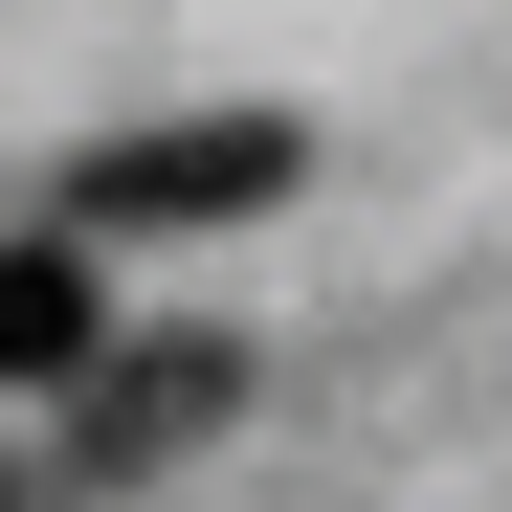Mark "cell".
<instances>
[{
    "label": "cell",
    "instance_id": "2",
    "mask_svg": "<svg viewBox=\"0 0 512 512\" xmlns=\"http://www.w3.org/2000/svg\"><path fill=\"white\" fill-rule=\"evenodd\" d=\"M223 423V334H156V357H90V468H179Z\"/></svg>",
    "mask_w": 512,
    "mask_h": 512
},
{
    "label": "cell",
    "instance_id": "3",
    "mask_svg": "<svg viewBox=\"0 0 512 512\" xmlns=\"http://www.w3.org/2000/svg\"><path fill=\"white\" fill-rule=\"evenodd\" d=\"M112 312H90V245H0V379H90Z\"/></svg>",
    "mask_w": 512,
    "mask_h": 512
},
{
    "label": "cell",
    "instance_id": "1",
    "mask_svg": "<svg viewBox=\"0 0 512 512\" xmlns=\"http://www.w3.org/2000/svg\"><path fill=\"white\" fill-rule=\"evenodd\" d=\"M290 179H312L290 112H179V134H112L90 156V223H268Z\"/></svg>",
    "mask_w": 512,
    "mask_h": 512
}]
</instances>
